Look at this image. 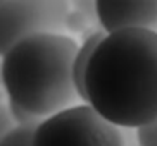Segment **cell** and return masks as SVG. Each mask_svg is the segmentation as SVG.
Instances as JSON below:
<instances>
[{"label": "cell", "instance_id": "cell-10", "mask_svg": "<svg viewBox=\"0 0 157 146\" xmlns=\"http://www.w3.org/2000/svg\"><path fill=\"white\" fill-rule=\"evenodd\" d=\"M88 24H90V21L81 12H76V10H71L66 17V29L71 33H81L83 35L88 29Z\"/></svg>", "mask_w": 157, "mask_h": 146}, {"label": "cell", "instance_id": "cell-4", "mask_svg": "<svg viewBox=\"0 0 157 146\" xmlns=\"http://www.w3.org/2000/svg\"><path fill=\"white\" fill-rule=\"evenodd\" d=\"M71 0H2V57L33 35L60 33Z\"/></svg>", "mask_w": 157, "mask_h": 146}, {"label": "cell", "instance_id": "cell-9", "mask_svg": "<svg viewBox=\"0 0 157 146\" xmlns=\"http://www.w3.org/2000/svg\"><path fill=\"white\" fill-rule=\"evenodd\" d=\"M71 7L76 12H81L90 21V24H100L98 21V10H97V0H71Z\"/></svg>", "mask_w": 157, "mask_h": 146}, {"label": "cell", "instance_id": "cell-5", "mask_svg": "<svg viewBox=\"0 0 157 146\" xmlns=\"http://www.w3.org/2000/svg\"><path fill=\"white\" fill-rule=\"evenodd\" d=\"M97 10L107 35L129 27L157 33V0H97Z\"/></svg>", "mask_w": 157, "mask_h": 146}, {"label": "cell", "instance_id": "cell-3", "mask_svg": "<svg viewBox=\"0 0 157 146\" xmlns=\"http://www.w3.org/2000/svg\"><path fill=\"white\" fill-rule=\"evenodd\" d=\"M33 146H124V137L123 129L85 103L45 119L35 129Z\"/></svg>", "mask_w": 157, "mask_h": 146}, {"label": "cell", "instance_id": "cell-13", "mask_svg": "<svg viewBox=\"0 0 157 146\" xmlns=\"http://www.w3.org/2000/svg\"><path fill=\"white\" fill-rule=\"evenodd\" d=\"M123 137H124V146H140L136 129H123Z\"/></svg>", "mask_w": 157, "mask_h": 146}, {"label": "cell", "instance_id": "cell-7", "mask_svg": "<svg viewBox=\"0 0 157 146\" xmlns=\"http://www.w3.org/2000/svg\"><path fill=\"white\" fill-rule=\"evenodd\" d=\"M7 107H9L10 115L14 117L17 127H33V129H36L38 126L45 120V119H42V117L33 115L31 112H28V110L21 108L19 105H16L14 101H10V100H7Z\"/></svg>", "mask_w": 157, "mask_h": 146}, {"label": "cell", "instance_id": "cell-12", "mask_svg": "<svg viewBox=\"0 0 157 146\" xmlns=\"http://www.w3.org/2000/svg\"><path fill=\"white\" fill-rule=\"evenodd\" d=\"M14 124H16V120H14V117L10 115L9 107H7V103H4V105H2V137L14 131L16 129Z\"/></svg>", "mask_w": 157, "mask_h": 146}, {"label": "cell", "instance_id": "cell-11", "mask_svg": "<svg viewBox=\"0 0 157 146\" xmlns=\"http://www.w3.org/2000/svg\"><path fill=\"white\" fill-rule=\"evenodd\" d=\"M140 146H157V122L136 129Z\"/></svg>", "mask_w": 157, "mask_h": 146}, {"label": "cell", "instance_id": "cell-2", "mask_svg": "<svg viewBox=\"0 0 157 146\" xmlns=\"http://www.w3.org/2000/svg\"><path fill=\"white\" fill-rule=\"evenodd\" d=\"M78 50V43L60 33L33 35L16 43L2 57L7 100L42 119L76 107L81 100L73 76Z\"/></svg>", "mask_w": 157, "mask_h": 146}, {"label": "cell", "instance_id": "cell-8", "mask_svg": "<svg viewBox=\"0 0 157 146\" xmlns=\"http://www.w3.org/2000/svg\"><path fill=\"white\" fill-rule=\"evenodd\" d=\"M33 136H35L33 127H16L10 134L2 137L0 146H33Z\"/></svg>", "mask_w": 157, "mask_h": 146}, {"label": "cell", "instance_id": "cell-6", "mask_svg": "<svg viewBox=\"0 0 157 146\" xmlns=\"http://www.w3.org/2000/svg\"><path fill=\"white\" fill-rule=\"evenodd\" d=\"M105 36H107V33L104 31V29H98V31L93 33L90 38L83 40L78 53H76V59H74V67H73L74 84H76V89H78L79 98H81L86 105H88V98H86V84H85L86 69H88V64H90V59H92L93 52L97 50L98 43H100Z\"/></svg>", "mask_w": 157, "mask_h": 146}, {"label": "cell", "instance_id": "cell-1", "mask_svg": "<svg viewBox=\"0 0 157 146\" xmlns=\"http://www.w3.org/2000/svg\"><path fill=\"white\" fill-rule=\"evenodd\" d=\"M88 105L121 129L157 122V33L129 27L109 33L86 69Z\"/></svg>", "mask_w": 157, "mask_h": 146}]
</instances>
